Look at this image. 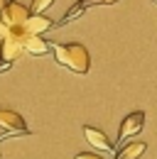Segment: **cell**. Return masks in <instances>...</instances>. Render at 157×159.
I'll return each instance as SVG.
<instances>
[{
	"label": "cell",
	"mask_w": 157,
	"mask_h": 159,
	"mask_svg": "<svg viewBox=\"0 0 157 159\" xmlns=\"http://www.w3.org/2000/svg\"><path fill=\"white\" fill-rule=\"evenodd\" d=\"M83 137L88 139V144H91V147H96V149H101V152H111V149H113L111 139L106 137L98 127H88V125H86V127H83Z\"/></svg>",
	"instance_id": "5"
},
{
	"label": "cell",
	"mask_w": 157,
	"mask_h": 159,
	"mask_svg": "<svg viewBox=\"0 0 157 159\" xmlns=\"http://www.w3.org/2000/svg\"><path fill=\"white\" fill-rule=\"evenodd\" d=\"M30 37H42V32H47V30H52V20L49 17H44V15H30V20L25 22V27H22Z\"/></svg>",
	"instance_id": "6"
},
{
	"label": "cell",
	"mask_w": 157,
	"mask_h": 159,
	"mask_svg": "<svg viewBox=\"0 0 157 159\" xmlns=\"http://www.w3.org/2000/svg\"><path fill=\"white\" fill-rule=\"evenodd\" d=\"M54 59L74 74H88L91 69V57L83 44H54Z\"/></svg>",
	"instance_id": "1"
},
{
	"label": "cell",
	"mask_w": 157,
	"mask_h": 159,
	"mask_svg": "<svg viewBox=\"0 0 157 159\" xmlns=\"http://www.w3.org/2000/svg\"><path fill=\"white\" fill-rule=\"evenodd\" d=\"M152 2H155V5H157V0H152Z\"/></svg>",
	"instance_id": "14"
},
{
	"label": "cell",
	"mask_w": 157,
	"mask_h": 159,
	"mask_svg": "<svg viewBox=\"0 0 157 159\" xmlns=\"http://www.w3.org/2000/svg\"><path fill=\"white\" fill-rule=\"evenodd\" d=\"M113 2H118V0H78L76 5L71 7V10H66V15L61 17V22L59 25H66V22H71L74 17H78L86 7H96V5H113Z\"/></svg>",
	"instance_id": "7"
},
{
	"label": "cell",
	"mask_w": 157,
	"mask_h": 159,
	"mask_svg": "<svg viewBox=\"0 0 157 159\" xmlns=\"http://www.w3.org/2000/svg\"><path fill=\"white\" fill-rule=\"evenodd\" d=\"M7 5V0H0V12H2V7Z\"/></svg>",
	"instance_id": "13"
},
{
	"label": "cell",
	"mask_w": 157,
	"mask_h": 159,
	"mask_svg": "<svg viewBox=\"0 0 157 159\" xmlns=\"http://www.w3.org/2000/svg\"><path fill=\"white\" fill-rule=\"evenodd\" d=\"M145 149H147L145 142H128V144H123V147L118 149L116 159H140L145 154Z\"/></svg>",
	"instance_id": "8"
},
{
	"label": "cell",
	"mask_w": 157,
	"mask_h": 159,
	"mask_svg": "<svg viewBox=\"0 0 157 159\" xmlns=\"http://www.w3.org/2000/svg\"><path fill=\"white\" fill-rule=\"evenodd\" d=\"M2 139H5V137H0V142H2Z\"/></svg>",
	"instance_id": "15"
},
{
	"label": "cell",
	"mask_w": 157,
	"mask_h": 159,
	"mask_svg": "<svg viewBox=\"0 0 157 159\" xmlns=\"http://www.w3.org/2000/svg\"><path fill=\"white\" fill-rule=\"evenodd\" d=\"M0 127L10 135H30V127H27L25 118L15 110H7V108H0Z\"/></svg>",
	"instance_id": "4"
},
{
	"label": "cell",
	"mask_w": 157,
	"mask_h": 159,
	"mask_svg": "<svg viewBox=\"0 0 157 159\" xmlns=\"http://www.w3.org/2000/svg\"><path fill=\"white\" fill-rule=\"evenodd\" d=\"M76 159H103V157L93 154V152H81V154H76Z\"/></svg>",
	"instance_id": "11"
},
{
	"label": "cell",
	"mask_w": 157,
	"mask_h": 159,
	"mask_svg": "<svg viewBox=\"0 0 157 159\" xmlns=\"http://www.w3.org/2000/svg\"><path fill=\"white\" fill-rule=\"evenodd\" d=\"M25 52L32 57H42L49 52V42H44L42 37H27L25 39Z\"/></svg>",
	"instance_id": "9"
},
{
	"label": "cell",
	"mask_w": 157,
	"mask_h": 159,
	"mask_svg": "<svg viewBox=\"0 0 157 159\" xmlns=\"http://www.w3.org/2000/svg\"><path fill=\"white\" fill-rule=\"evenodd\" d=\"M5 37H7V27H5V25H2V22H0V42L5 39Z\"/></svg>",
	"instance_id": "12"
},
{
	"label": "cell",
	"mask_w": 157,
	"mask_h": 159,
	"mask_svg": "<svg viewBox=\"0 0 157 159\" xmlns=\"http://www.w3.org/2000/svg\"><path fill=\"white\" fill-rule=\"evenodd\" d=\"M52 2H54V0H32V5H30V15H42Z\"/></svg>",
	"instance_id": "10"
},
{
	"label": "cell",
	"mask_w": 157,
	"mask_h": 159,
	"mask_svg": "<svg viewBox=\"0 0 157 159\" xmlns=\"http://www.w3.org/2000/svg\"><path fill=\"white\" fill-rule=\"evenodd\" d=\"M145 120H147V115H145L142 110H135V113L125 115L123 122H120V130H118V142H128V137H133V135H137V132H142Z\"/></svg>",
	"instance_id": "3"
},
{
	"label": "cell",
	"mask_w": 157,
	"mask_h": 159,
	"mask_svg": "<svg viewBox=\"0 0 157 159\" xmlns=\"http://www.w3.org/2000/svg\"><path fill=\"white\" fill-rule=\"evenodd\" d=\"M27 20H30V7H25L22 2H15V0H10L0 12V22L7 27V32L10 30H22Z\"/></svg>",
	"instance_id": "2"
}]
</instances>
